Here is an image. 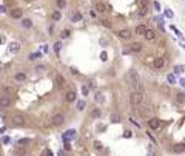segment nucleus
Here are the masks:
<instances>
[{"label":"nucleus","mask_w":185,"mask_h":156,"mask_svg":"<svg viewBox=\"0 0 185 156\" xmlns=\"http://www.w3.org/2000/svg\"><path fill=\"white\" fill-rule=\"evenodd\" d=\"M143 93H139V91H133L131 94H130V104H131V107H141L142 102H143Z\"/></svg>","instance_id":"f257e3e1"},{"label":"nucleus","mask_w":185,"mask_h":156,"mask_svg":"<svg viewBox=\"0 0 185 156\" xmlns=\"http://www.w3.org/2000/svg\"><path fill=\"white\" fill-rule=\"evenodd\" d=\"M127 82H130L133 87H136L139 82H141V77H139L137 71H130V73L127 74Z\"/></svg>","instance_id":"f03ea898"},{"label":"nucleus","mask_w":185,"mask_h":156,"mask_svg":"<svg viewBox=\"0 0 185 156\" xmlns=\"http://www.w3.org/2000/svg\"><path fill=\"white\" fill-rule=\"evenodd\" d=\"M11 124H14L17 127H22V125H25V118L22 114H12L11 116Z\"/></svg>","instance_id":"7ed1b4c3"},{"label":"nucleus","mask_w":185,"mask_h":156,"mask_svg":"<svg viewBox=\"0 0 185 156\" xmlns=\"http://www.w3.org/2000/svg\"><path fill=\"white\" fill-rule=\"evenodd\" d=\"M65 122V116L63 114H54L51 118V124L53 125H62Z\"/></svg>","instance_id":"20e7f679"},{"label":"nucleus","mask_w":185,"mask_h":156,"mask_svg":"<svg viewBox=\"0 0 185 156\" xmlns=\"http://www.w3.org/2000/svg\"><path fill=\"white\" fill-rule=\"evenodd\" d=\"M117 36L122 39V40H130L131 39V31H130L128 28H125V29H120L119 33H117Z\"/></svg>","instance_id":"39448f33"},{"label":"nucleus","mask_w":185,"mask_h":156,"mask_svg":"<svg viewBox=\"0 0 185 156\" xmlns=\"http://www.w3.org/2000/svg\"><path fill=\"white\" fill-rule=\"evenodd\" d=\"M11 104H12L11 96H2V97H0V107H3V108H8Z\"/></svg>","instance_id":"423d86ee"},{"label":"nucleus","mask_w":185,"mask_h":156,"mask_svg":"<svg viewBox=\"0 0 185 156\" xmlns=\"http://www.w3.org/2000/svg\"><path fill=\"white\" fill-rule=\"evenodd\" d=\"M167 59H162V57H157V59L154 60V68H157V70H162V68H165L167 66Z\"/></svg>","instance_id":"0eeeda50"},{"label":"nucleus","mask_w":185,"mask_h":156,"mask_svg":"<svg viewBox=\"0 0 185 156\" xmlns=\"http://www.w3.org/2000/svg\"><path fill=\"white\" fill-rule=\"evenodd\" d=\"M148 127L153 128V130H157V128L160 127V121H159V119H156V118H150V119H148Z\"/></svg>","instance_id":"6e6552de"},{"label":"nucleus","mask_w":185,"mask_h":156,"mask_svg":"<svg viewBox=\"0 0 185 156\" xmlns=\"http://www.w3.org/2000/svg\"><path fill=\"white\" fill-rule=\"evenodd\" d=\"M143 37H145L147 40H154V39H156V33H154L153 29L147 28V29H145V33H143Z\"/></svg>","instance_id":"1a4fd4ad"},{"label":"nucleus","mask_w":185,"mask_h":156,"mask_svg":"<svg viewBox=\"0 0 185 156\" xmlns=\"http://www.w3.org/2000/svg\"><path fill=\"white\" fill-rule=\"evenodd\" d=\"M8 50H10L12 54H17V53H19V50H20V43H19V42H11L10 47H8Z\"/></svg>","instance_id":"9d476101"},{"label":"nucleus","mask_w":185,"mask_h":156,"mask_svg":"<svg viewBox=\"0 0 185 156\" xmlns=\"http://www.w3.org/2000/svg\"><path fill=\"white\" fill-rule=\"evenodd\" d=\"M130 50H131L133 53H141V51L143 50V47H142L141 42H133L131 47H130Z\"/></svg>","instance_id":"9b49d317"},{"label":"nucleus","mask_w":185,"mask_h":156,"mask_svg":"<svg viewBox=\"0 0 185 156\" xmlns=\"http://www.w3.org/2000/svg\"><path fill=\"white\" fill-rule=\"evenodd\" d=\"M151 113H153V111H151L150 107H143V108L141 110V116H142L143 119H148L151 116Z\"/></svg>","instance_id":"f8f14e48"},{"label":"nucleus","mask_w":185,"mask_h":156,"mask_svg":"<svg viewBox=\"0 0 185 156\" xmlns=\"http://www.w3.org/2000/svg\"><path fill=\"white\" fill-rule=\"evenodd\" d=\"M96 11H97V12H106V11H108V6L105 5V3L97 2V3H96Z\"/></svg>","instance_id":"ddd939ff"},{"label":"nucleus","mask_w":185,"mask_h":156,"mask_svg":"<svg viewBox=\"0 0 185 156\" xmlns=\"http://www.w3.org/2000/svg\"><path fill=\"white\" fill-rule=\"evenodd\" d=\"M14 79H16L17 82H25V81H26V74L20 71V73H17V74L14 76Z\"/></svg>","instance_id":"4468645a"},{"label":"nucleus","mask_w":185,"mask_h":156,"mask_svg":"<svg viewBox=\"0 0 185 156\" xmlns=\"http://www.w3.org/2000/svg\"><path fill=\"white\" fill-rule=\"evenodd\" d=\"M65 99L68 102H74L76 101V93L74 91H68V93H66V96H65Z\"/></svg>","instance_id":"2eb2a0df"},{"label":"nucleus","mask_w":185,"mask_h":156,"mask_svg":"<svg viewBox=\"0 0 185 156\" xmlns=\"http://www.w3.org/2000/svg\"><path fill=\"white\" fill-rule=\"evenodd\" d=\"M184 148H185L184 144H176V145L173 147V151H174V153H182Z\"/></svg>","instance_id":"dca6fc26"},{"label":"nucleus","mask_w":185,"mask_h":156,"mask_svg":"<svg viewBox=\"0 0 185 156\" xmlns=\"http://www.w3.org/2000/svg\"><path fill=\"white\" fill-rule=\"evenodd\" d=\"M22 26L26 28V29H29L31 26H33V22H31L29 19H23V20H22Z\"/></svg>","instance_id":"f3484780"},{"label":"nucleus","mask_w":185,"mask_h":156,"mask_svg":"<svg viewBox=\"0 0 185 156\" xmlns=\"http://www.w3.org/2000/svg\"><path fill=\"white\" fill-rule=\"evenodd\" d=\"M145 25H139V26H136V34L137 36H143V33H145Z\"/></svg>","instance_id":"a211bd4d"},{"label":"nucleus","mask_w":185,"mask_h":156,"mask_svg":"<svg viewBox=\"0 0 185 156\" xmlns=\"http://www.w3.org/2000/svg\"><path fill=\"white\" fill-rule=\"evenodd\" d=\"M34 71H35V73H37V74H43L45 71H46V68H45L43 65H35V68H34Z\"/></svg>","instance_id":"6ab92c4d"},{"label":"nucleus","mask_w":185,"mask_h":156,"mask_svg":"<svg viewBox=\"0 0 185 156\" xmlns=\"http://www.w3.org/2000/svg\"><path fill=\"white\" fill-rule=\"evenodd\" d=\"M56 85H57V87L65 85V79L62 77V76H56Z\"/></svg>","instance_id":"aec40b11"},{"label":"nucleus","mask_w":185,"mask_h":156,"mask_svg":"<svg viewBox=\"0 0 185 156\" xmlns=\"http://www.w3.org/2000/svg\"><path fill=\"white\" fill-rule=\"evenodd\" d=\"M11 16H12V19H20V17H22V11L20 10H14L11 12Z\"/></svg>","instance_id":"412c9836"},{"label":"nucleus","mask_w":185,"mask_h":156,"mask_svg":"<svg viewBox=\"0 0 185 156\" xmlns=\"http://www.w3.org/2000/svg\"><path fill=\"white\" fill-rule=\"evenodd\" d=\"M176 99H177L179 104H184L185 102V94L184 93H177V94H176Z\"/></svg>","instance_id":"4be33fe9"},{"label":"nucleus","mask_w":185,"mask_h":156,"mask_svg":"<svg viewBox=\"0 0 185 156\" xmlns=\"http://www.w3.org/2000/svg\"><path fill=\"white\" fill-rule=\"evenodd\" d=\"M71 20H73V22H79V20H82V14H80V12H76V14L71 16Z\"/></svg>","instance_id":"5701e85b"},{"label":"nucleus","mask_w":185,"mask_h":156,"mask_svg":"<svg viewBox=\"0 0 185 156\" xmlns=\"http://www.w3.org/2000/svg\"><path fill=\"white\" fill-rule=\"evenodd\" d=\"M110 121L114 122V124H119V122H120V118H119L117 114H111V116H110Z\"/></svg>","instance_id":"b1692460"},{"label":"nucleus","mask_w":185,"mask_h":156,"mask_svg":"<svg viewBox=\"0 0 185 156\" xmlns=\"http://www.w3.org/2000/svg\"><path fill=\"white\" fill-rule=\"evenodd\" d=\"M14 153H16L17 156H25V155H26V148H17Z\"/></svg>","instance_id":"393cba45"},{"label":"nucleus","mask_w":185,"mask_h":156,"mask_svg":"<svg viewBox=\"0 0 185 156\" xmlns=\"http://www.w3.org/2000/svg\"><path fill=\"white\" fill-rule=\"evenodd\" d=\"M94 99H96V102H103V101H105V99H103V94H102V93H96Z\"/></svg>","instance_id":"a878e982"},{"label":"nucleus","mask_w":185,"mask_h":156,"mask_svg":"<svg viewBox=\"0 0 185 156\" xmlns=\"http://www.w3.org/2000/svg\"><path fill=\"white\" fill-rule=\"evenodd\" d=\"M3 91H5V93H6V94H5V96H10V94H11V93H12V87H10V85H6L5 88H3Z\"/></svg>","instance_id":"bb28decb"},{"label":"nucleus","mask_w":185,"mask_h":156,"mask_svg":"<svg viewBox=\"0 0 185 156\" xmlns=\"http://www.w3.org/2000/svg\"><path fill=\"white\" fill-rule=\"evenodd\" d=\"M57 6L63 10V8L66 6V2H65V0H57Z\"/></svg>","instance_id":"cd10ccee"},{"label":"nucleus","mask_w":185,"mask_h":156,"mask_svg":"<svg viewBox=\"0 0 185 156\" xmlns=\"http://www.w3.org/2000/svg\"><path fill=\"white\" fill-rule=\"evenodd\" d=\"M60 48H62V43H60V42H56V43H54V51H56V53L60 51Z\"/></svg>","instance_id":"c85d7f7f"},{"label":"nucleus","mask_w":185,"mask_h":156,"mask_svg":"<svg viewBox=\"0 0 185 156\" xmlns=\"http://www.w3.org/2000/svg\"><path fill=\"white\" fill-rule=\"evenodd\" d=\"M102 116V113H100V110H93V118H100Z\"/></svg>","instance_id":"c756f323"},{"label":"nucleus","mask_w":185,"mask_h":156,"mask_svg":"<svg viewBox=\"0 0 185 156\" xmlns=\"http://www.w3.org/2000/svg\"><path fill=\"white\" fill-rule=\"evenodd\" d=\"M83 108H85V101L77 102V110H83Z\"/></svg>","instance_id":"7c9ffc66"},{"label":"nucleus","mask_w":185,"mask_h":156,"mask_svg":"<svg viewBox=\"0 0 185 156\" xmlns=\"http://www.w3.org/2000/svg\"><path fill=\"white\" fill-rule=\"evenodd\" d=\"M88 91H89V88H88L87 85H83V87H82V94H83V96H87V94H88Z\"/></svg>","instance_id":"2f4dec72"},{"label":"nucleus","mask_w":185,"mask_h":156,"mask_svg":"<svg viewBox=\"0 0 185 156\" xmlns=\"http://www.w3.org/2000/svg\"><path fill=\"white\" fill-rule=\"evenodd\" d=\"M94 148H96V150H102V144L99 141H96V142H94Z\"/></svg>","instance_id":"473e14b6"},{"label":"nucleus","mask_w":185,"mask_h":156,"mask_svg":"<svg viewBox=\"0 0 185 156\" xmlns=\"http://www.w3.org/2000/svg\"><path fill=\"white\" fill-rule=\"evenodd\" d=\"M60 19V12H54L53 14V20H59Z\"/></svg>","instance_id":"72a5a7b5"},{"label":"nucleus","mask_w":185,"mask_h":156,"mask_svg":"<svg viewBox=\"0 0 185 156\" xmlns=\"http://www.w3.org/2000/svg\"><path fill=\"white\" fill-rule=\"evenodd\" d=\"M68 36H70V31H68V29L62 31V37H63V39H66V37H68Z\"/></svg>","instance_id":"f704fd0d"},{"label":"nucleus","mask_w":185,"mask_h":156,"mask_svg":"<svg viewBox=\"0 0 185 156\" xmlns=\"http://www.w3.org/2000/svg\"><path fill=\"white\" fill-rule=\"evenodd\" d=\"M148 5V0H141V8H147Z\"/></svg>","instance_id":"c9c22d12"},{"label":"nucleus","mask_w":185,"mask_h":156,"mask_svg":"<svg viewBox=\"0 0 185 156\" xmlns=\"http://www.w3.org/2000/svg\"><path fill=\"white\" fill-rule=\"evenodd\" d=\"M28 142H29V139H26V138H25V139H20V141H19V144L23 145V144H28Z\"/></svg>","instance_id":"e433bc0d"},{"label":"nucleus","mask_w":185,"mask_h":156,"mask_svg":"<svg viewBox=\"0 0 185 156\" xmlns=\"http://www.w3.org/2000/svg\"><path fill=\"white\" fill-rule=\"evenodd\" d=\"M102 25H103V26H106V28H110V26H111V25H110V22H106V20H102Z\"/></svg>","instance_id":"4c0bfd02"},{"label":"nucleus","mask_w":185,"mask_h":156,"mask_svg":"<svg viewBox=\"0 0 185 156\" xmlns=\"http://www.w3.org/2000/svg\"><path fill=\"white\" fill-rule=\"evenodd\" d=\"M168 81H170V82H174V76H171V74H168Z\"/></svg>","instance_id":"58836bf2"},{"label":"nucleus","mask_w":185,"mask_h":156,"mask_svg":"<svg viewBox=\"0 0 185 156\" xmlns=\"http://www.w3.org/2000/svg\"><path fill=\"white\" fill-rule=\"evenodd\" d=\"M125 138H131V131H128V130L125 131Z\"/></svg>","instance_id":"ea45409f"},{"label":"nucleus","mask_w":185,"mask_h":156,"mask_svg":"<svg viewBox=\"0 0 185 156\" xmlns=\"http://www.w3.org/2000/svg\"><path fill=\"white\" fill-rule=\"evenodd\" d=\"M184 68H182V66H176V71H177V73H180V71H182Z\"/></svg>","instance_id":"a19ab883"},{"label":"nucleus","mask_w":185,"mask_h":156,"mask_svg":"<svg viewBox=\"0 0 185 156\" xmlns=\"http://www.w3.org/2000/svg\"><path fill=\"white\" fill-rule=\"evenodd\" d=\"M71 71H73V73H74V74H77V73H79V71H77V70H76V68H74V66H71Z\"/></svg>","instance_id":"79ce46f5"},{"label":"nucleus","mask_w":185,"mask_h":156,"mask_svg":"<svg viewBox=\"0 0 185 156\" xmlns=\"http://www.w3.org/2000/svg\"><path fill=\"white\" fill-rule=\"evenodd\" d=\"M6 11V8L5 6H0V12H5Z\"/></svg>","instance_id":"37998d69"},{"label":"nucleus","mask_w":185,"mask_h":156,"mask_svg":"<svg viewBox=\"0 0 185 156\" xmlns=\"http://www.w3.org/2000/svg\"><path fill=\"white\" fill-rule=\"evenodd\" d=\"M148 156H156V155H154V151H150V153H148Z\"/></svg>","instance_id":"c03bdc74"},{"label":"nucleus","mask_w":185,"mask_h":156,"mask_svg":"<svg viewBox=\"0 0 185 156\" xmlns=\"http://www.w3.org/2000/svg\"><path fill=\"white\" fill-rule=\"evenodd\" d=\"M3 40H5V39H3V36H0V43H3Z\"/></svg>","instance_id":"a18cd8bd"},{"label":"nucleus","mask_w":185,"mask_h":156,"mask_svg":"<svg viewBox=\"0 0 185 156\" xmlns=\"http://www.w3.org/2000/svg\"><path fill=\"white\" fill-rule=\"evenodd\" d=\"M46 156H53V153H51V151L48 150V151H46Z\"/></svg>","instance_id":"49530a36"}]
</instances>
